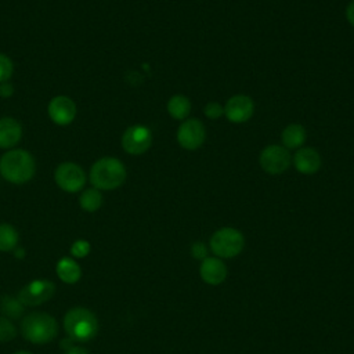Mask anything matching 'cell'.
<instances>
[{"instance_id":"6da1fadb","label":"cell","mask_w":354,"mask_h":354,"mask_svg":"<svg viewBox=\"0 0 354 354\" xmlns=\"http://www.w3.org/2000/svg\"><path fill=\"white\" fill-rule=\"evenodd\" d=\"M35 169V159L25 149H11L0 158V174L12 184L28 183L33 177Z\"/></svg>"},{"instance_id":"7a4b0ae2","label":"cell","mask_w":354,"mask_h":354,"mask_svg":"<svg viewBox=\"0 0 354 354\" xmlns=\"http://www.w3.org/2000/svg\"><path fill=\"white\" fill-rule=\"evenodd\" d=\"M98 328V319L88 308L73 307L64 315V329L75 343H86L94 339Z\"/></svg>"},{"instance_id":"3957f363","label":"cell","mask_w":354,"mask_h":354,"mask_svg":"<svg viewBox=\"0 0 354 354\" xmlns=\"http://www.w3.org/2000/svg\"><path fill=\"white\" fill-rule=\"evenodd\" d=\"M19 330L25 340L35 344H46L55 339L58 324L53 315L43 311H33L22 318Z\"/></svg>"},{"instance_id":"277c9868","label":"cell","mask_w":354,"mask_h":354,"mask_svg":"<svg viewBox=\"0 0 354 354\" xmlns=\"http://www.w3.org/2000/svg\"><path fill=\"white\" fill-rule=\"evenodd\" d=\"M124 165L112 156L98 159L90 170V183L97 189H115L120 187L126 180Z\"/></svg>"},{"instance_id":"5b68a950","label":"cell","mask_w":354,"mask_h":354,"mask_svg":"<svg viewBox=\"0 0 354 354\" xmlns=\"http://www.w3.org/2000/svg\"><path fill=\"white\" fill-rule=\"evenodd\" d=\"M245 248L243 234L234 227H221L216 230L209 239V249L218 259H234Z\"/></svg>"},{"instance_id":"8992f818","label":"cell","mask_w":354,"mask_h":354,"mask_svg":"<svg viewBox=\"0 0 354 354\" xmlns=\"http://www.w3.org/2000/svg\"><path fill=\"white\" fill-rule=\"evenodd\" d=\"M259 163H260V167L267 174L277 176L288 170V167L292 163V155L289 149H286L285 147L278 144H271L261 149L259 155Z\"/></svg>"},{"instance_id":"52a82bcc","label":"cell","mask_w":354,"mask_h":354,"mask_svg":"<svg viewBox=\"0 0 354 354\" xmlns=\"http://www.w3.org/2000/svg\"><path fill=\"white\" fill-rule=\"evenodd\" d=\"M55 293V285L48 279H35L25 285L17 299L28 307H36L48 301Z\"/></svg>"},{"instance_id":"ba28073f","label":"cell","mask_w":354,"mask_h":354,"mask_svg":"<svg viewBox=\"0 0 354 354\" xmlns=\"http://www.w3.org/2000/svg\"><path fill=\"white\" fill-rule=\"evenodd\" d=\"M54 180L62 191L73 194L84 187L86 173L79 165L73 162H64L55 169Z\"/></svg>"},{"instance_id":"9c48e42d","label":"cell","mask_w":354,"mask_h":354,"mask_svg":"<svg viewBox=\"0 0 354 354\" xmlns=\"http://www.w3.org/2000/svg\"><path fill=\"white\" fill-rule=\"evenodd\" d=\"M206 140V130L201 120L185 119L178 126L177 142L183 149L195 151L203 145Z\"/></svg>"},{"instance_id":"30bf717a","label":"cell","mask_w":354,"mask_h":354,"mask_svg":"<svg viewBox=\"0 0 354 354\" xmlns=\"http://www.w3.org/2000/svg\"><path fill=\"white\" fill-rule=\"evenodd\" d=\"M152 144V133L144 124H133L127 127L122 136V147L130 155H141L149 149Z\"/></svg>"},{"instance_id":"8fae6325","label":"cell","mask_w":354,"mask_h":354,"mask_svg":"<svg viewBox=\"0 0 354 354\" xmlns=\"http://www.w3.org/2000/svg\"><path fill=\"white\" fill-rule=\"evenodd\" d=\"M254 113V102L249 95L235 94L224 105V116L231 123H245Z\"/></svg>"},{"instance_id":"7c38bea8","label":"cell","mask_w":354,"mask_h":354,"mask_svg":"<svg viewBox=\"0 0 354 354\" xmlns=\"http://www.w3.org/2000/svg\"><path fill=\"white\" fill-rule=\"evenodd\" d=\"M227 275L228 270L223 259H218L216 256H207L199 264V277L206 285H221L227 279Z\"/></svg>"},{"instance_id":"4fadbf2b","label":"cell","mask_w":354,"mask_h":354,"mask_svg":"<svg viewBox=\"0 0 354 354\" xmlns=\"http://www.w3.org/2000/svg\"><path fill=\"white\" fill-rule=\"evenodd\" d=\"M76 112V104L66 95H57L48 104V116L59 126L69 124L75 119Z\"/></svg>"},{"instance_id":"5bb4252c","label":"cell","mask_w":354,"mask_h":354,"mask_svg":"<svg viewBox=\"0 0 354 354\" xmlns=\"http://www.w3.org/2000/svg\"><path fill=\"white\" fill-rule=\"evenodd\" d=\"M293 166L300 174H315L321 167V155L311 147H301L293 155Z\"/></svg>"},{"instance_id":"9a60e30c","label":"cell","mask_w":354,"mask_h":354,"mask_svg":"<svg viewBox=\"0 0 354 354\" xmlns=\"http://www.w3.org/2000/svg\"><path fill=\"white\" fill-rule=\"evenodd\" d=\"M22 137V127L14 118L6 116L0 119V148H11Z\"/></svg>"},{"instance_id":"2e32d148","label":"cell","mask_w":354,"mask_h":354,"mask_svg":"<svg viewBox=\"0 0 354 354\" xmlns=\"http://www.w3.org/2000/svg\"><path fill=\"white\" fill-rule=\"evenodd\" d=\"M306 137H307V133L303 124L290 123L281 133L282 147H285L286 149H299L303 147Z\"/></svg>"},{"instance_id":"e0dca14e","label":"cell","mask_w":354,"mask_h":354,"mask_svg":"<svg viewBox=\"0 0 354 354\" xmlns=\"http://www.w3.org/2000/svg\"><path fill=\"white\" fill-rule=\"evenodd\" d=\"M55 272L58 278L65 283H76L82 277V270L77 261L72 257H62L55 266Z\"/></svg>"},{"instance_id":"ac0fdd59","label":"cell","mask_w":354,"mask_h":354,"mask_svg":"<svg viewBox=\"0 0 354 354\" xmlns=\"http://www.w3.org/2000/svg\"><path fill=\"white\" fill-rule=\"evenodd\" d=\"M167 112L176 120H185L191 113V101L183 94H176L167 101Z\"/></svg>"},{"instance_id":"d6986e66","label":"cell","mask_w":354,"mask_h":354,"mask_svg":"<svg viewBox=\"0 0 354 354\" xmlns=\"http://www.w3.org/2000/svg\"><path fill=\"white\" fill-rule=\"evenodd\" d=\"M19 234L11 224H0V252H11L18 246Z\"/></svg>"},{"instance_id":"ffe728a7","label":"cell","mask_w":354,"mask_h":354,"mask_svg":"<svg viewBox=\"0 0 354 354\" xmlns=\"http://www.w3.org/2000/svg\"><path fill=\"white\" fill-rule=\"evenodd\" d=\"M79 205L86 212H95L102 205V195L97 188L84 189L79 198Z\"/></svg>"},{"instance_id":"44dd1931","label":"cell","mask_w":354,"mask_h":354,"mask_svg":"<svg viewBox=\"0 0 354 354\" xmlns=\"http://www.w3.org/2000/svg\"><path fill=\"white\" fill-rule=\"evenodd\" d=\"M0 311L8 319H18L24 313V304L17 297L6 295L0 300Z\"/></svg>"},{"instance_id":"7402d4cb","label":"cell","mask_w":354,"mask_h":354,"mask_svg":"<svg viewBox=\"0 0 354 354\" xmlns=\"http://www.w3.org/2000/svg\"><path fill=\"white\" fill-rule=\"evenodd\" d=\"M17 328L11 319L0 315V343L12 340L17 336Z\"/></svg>"},{"instance_id":"603a6c76","label":"cell","mask_w":354,"mask_h":354,"mask_svg":"<svg viewBox=\"0 0 354 354\" xmlns=\"http://www.w3.org/2000/svg\"><path fill=\"white\" fill-rule=\"evenodd\" d=\"M90 250H91V246L86 239H77L71 246V254L76 259L86 257L90 253Z\"/></svg>"},{"instance_id":"cb8c5ba5","label":"cell","mask_w":354,"mask_h":354,"mask_svg":"<svg viewBox=\"0 0 354 354\" xmlns=\"http://www.w3.org/2000/svg\"><path fill=\"white\" fill-rule=\"evenodd\" d=\"M203 113L207 119L216 120V119H220L221 116H224V106L216 101H210L205 105Z\"/></svg>"},{"instance_id":"d4e9b609","label":"cell","mask_w":354,"mask_h":354,"mask_svg":"<svg viewBox=\"0 0 354 354\" xmlns=\"http://www.w3.org/2000/svg\"><path fill=\"white\" fill-rule=\"evenodd\" d=\"M12 71H14L12 61L7 55L0 54V83L7 82L11 77Z\"/></svg>"},{"instance_id":"484cf974","label":"cell","mask_w":354,"mask_h":354,"mask_svg":"<svg viewBox=\"0 0 354 354\" xmlns=\"http://www.w3.org/2000/svg\"><path fill=\"white\" fill-rule=\"evenodd\" d=\"M189 254H191L194 259L202 261L205 257H207V248H206V245H205L203 242L196 241V242H194V243L191 245V248H189Z\"/></svg>"},{"instance_id":"4316f807","label":"cell","mask_w":354,"mask_h":354,"mask_svg":"<svg viewBox=\"0 0 354 354\" xmlns=\"http://www.w3.org/2000/svg\"><path fill=\"white\" fill-rule=\"evenodd\" d=\"M346 19L354 28V0H351L346 7Z\"/></svg>"},{"instance_id":"83f0119b","label":"cell","mask_w":354,"mask_h":354,"mask_svg":"<svg viewBox=\"0 0 354 354\" xmlns=\"http://www.w3.org/2000/svg\"><path fill=\"white\" fill-rule=\"evenodd\" d=\"M12 86L10 84V83H7V82H4V83H0V95L1 97H10V95H12Z\"/></svg>"},{"instance_id":"f1b7e54d","label":"cell","mask_w":354,"mask_h":354,"mask_svg":"<svg viewBox=\"0 0 354 354\" xmlns=\"http://www.w3.org/2000/svg\"><path fill=\"white\" fill-rule=\"evenodd\" d=\"M65 354H90L88 353V350L87 348H84V347H82V346H71L69 348H66V351H65Z\"/></svg>"},{"instance_id":"f546056e","label":"cell","mask_w":354,"mask_h":354,"mask_svg":"<svg viewBox=\"0 0 354 354\" xmlns=\"http://www.w3.org/2000/svg\"><path fill=\"white\" fill-rule=\"evenodd\" d=\"M14 254H15V257H17V259H24V256H25V250H24V249H21V248H15V249H14Z\"/></svg>"},{"instance_id":"4dcf8cb0","label":"cell","mask_w":354,"mask_h":354,"mask_svg":"<svg viewBox=\"0 0 354 354\" xmlns=\"http://www.w3.org/2000/svg\"><path fill=\"white\" fill-rule=\"evenodd\" d=\"M14 354H32L30 351H26V350H21V351H15Z\"/></svg>"}]
</instances>
